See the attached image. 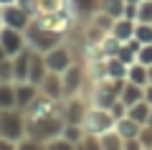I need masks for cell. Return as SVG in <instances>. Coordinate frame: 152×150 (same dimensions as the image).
I'll return each mask as SVG.
<instances>
[{
	"label": "cell",
	"mask_w": 152,
	"mask_h": 150,
	"mask_svg": "<svg viewBox=\"0 0 152 150\" xmlns=\"http://www.w3.org/2000/svg\"><path fill=\"white\" fill-rule=\"evenodd\" d=\"M114 122L117 120L112 117V112L109 109H102V107H94L86 112V120H84V130H86L89 135H104L109 132V130H114Z\"/></svg>",
	"instance_id": "obj_3"
},
{
	"label": "cell",
	"mask_w": 152,
	"mask_h": 150,
	"mask_svg": "<svg viewBox=\"0 0 152 150\" xmlns=\"http://www.w3.org/2000/svg\"><path fill=\"white\" fill-rule=\"evenodd\" d=\"M0 150H18V143H13V140H5V137H0Z\"/></svg>",
	"instance_id": "obj_34"
},
{
	"label": "cell",
	"mask_w": 152,
	"mask_h": 150,
	"mask_svg": "<svg viewBox=\"0 0 152 150\" xmlns=\"http://www.w3.org/2000/svg\"><path fill=\"white\" fill-rule=\"evenodd\" d=\"M99 145H102V150H124V140L119 137L117 130H109V132L99 135Z\"/></svg>",
	"instance_id": "obj_20"
},
{
	"label": "cell",
	"mask_w": 152,
	"mask_h": 150,
	"mask_svg": "<svg viewBox=\"0 0 152 150\" xmlns=\"http://www.w3.org/2000/svg\"><path fill=\"white\" fill-rule=\"evenodd\" d=\"M147 71H150V84H152V66H147Z\"/></svg>",
	"instance_id": "obj_39"
},
{
	"label": "cell",
	"mask_w": 152,
	"mask_h": 150,
	"mask_svg": "<svg viewBox=\"0 0 152 150\" xmlns=\"http://www.w3.org/2000/svg\"><path fill=\"white\" fill-rule=\"evenodd\" d=\"M46 150H76V145L69 143L66 137H56V140H48L46 143Z\"/></svg>",
	"instance_id": "obj_27"
},
{
	"label": "cell",
	"mask_w": 152,
	"mask_h": 150,
	"mask_svg": "<svg viewBox=\"0 0 152 150\" xmlns=\"http://www.w3.org/2000/svg\"><path fill=\"white\" fill-rule=\"evenodd\" d=\"M43 59H46L48 71H56V74H64L71 66V54H69V48H64V46H56V48H51V51H46Z\"/></svg>",
	"instance_id": "obj_6"
},
{
	"label": "cell",
	"mask_w": 152,
	"mask_h": 150,
	"mask_svg": "<svg viewBox=\"0 0 152 150\" xmlns=\"http://www.w3.org/2000/svg\"><path fill=\"white\" fill-rule=\"evenodd\" d=\"M18 150H46V143H38L33 137H23L18 140Z\"/></svg>",
	"instance_id": "obj_29"
},
{
	"label": "cell",
	"mask_w": 152,
	"mask_h": 150,
	"mask_svg": "<svg viewBox=\"0 0 152 150\" xmlns=\"http://www.w3.org/2000/svg\"><path fill=\"white\" fill-rule=\"evenodd\" d=\"M3 23H5L8 28H15V31H26L28 26H31V16H28L26 10H23L20 5H5V10H3Z\"/></svg>",
	"instance_id": "obj_7"
},
{
	"label": "cell",
	"mask_w": 152,
	"mask_h": 150,
	"mask_svg": "<svg viewBox=\"0 0 152 150\" xmlns=\"http://www.w3.org/2000/svg\"><path fill=\"white\" fill-rule=\"evenodd\" d=\"M74 5L79 16H89V13L96 10V0H74Z\"/></svg>",
	"instance_id": "obj_28"
},
{
	"label": "cell",
	"mask_w": 152,
	"mask_h": 150,
	"mask_svg": "<svg viewBox=\"0 0 152 150\" xmlns=\"http://www.w3.org/2000/svg\"><path fill=\"white\" fill-rule=\"evenodd\" d=\"M36 97H38V86L36 84H31V81H18L15 84V107L18 109H26Z\"/></svg>",
	"instance_id": "obj_10"
},
{
	"label": "cell",
	"mask_w": 152,
	"mask_h": 150,
	"mask_svg": "<svg viewBox=\"0 0 152 150\" xmlns=\"http://www.w3.org/2000/svg\"><path fill=\"white\" fill-rule=\"evenodd\" d=\"M38 89L46 92V97H51V99H58L64 94V81H61V76L56 71H48V76L43 79V84L38 86Z\"/></svg>",
	"instance_id": "obj_13"
},
{
	"label": "cell",
	"mask_w": 152,
	"mask_h": 150,
	"mask_svg": "<svg viewBox=\"0 0 152 150\" xmlns=\"http://www.w3.org/2000/svg\"><path fill=\"white\" fill-rule=\"evenodd\" d=\"M104 16H109L112 21L124 16V0H104Z\"/></svg>",
	"instance_id": "obj_21"
},
{
	"label": "cell",
	"mask_w": 152,
	"mask_h": 150,
	"mask_svg": "<svg viewBox=\"0 0 152 150\" xmlns=\"http://www.w3.org/2000/svg\"><path fill=\"white\" fill-rule=\"evenodd\" d=\"M150 112H152V107L145 102V99H140L137 104L127 107V117H129V120H134V122H137V125H142V127H145V125H147V120H150Z\"/></svg>",
	"instance_id": "obj_17"
},
{
	"label": "cell",
	"mask_w": 152,
	"mask_h": 150,
	"mask_svg": "<svg viewBox=\"0 0 152 150\" xmlns=\"http://www.w3.org/2000/svg\"><path fill=\"white\" fill-rule=\"evenodd\" d=\"M58 38H61V33L48 31V28H43L41 23L28 31V43H31V48L38 51V54H41V51H51V48H56V46H58Z\"/></svg>",
	"instance_id": "obj_4"
},
{
	"label": "cell",
	"mask_w": 152,
	"mask_h": 150,
	"mask_svg": "<svg viewBox=\"0 0 152 150\" xmlns=\"http://www.w3.org/2000/svg\"><path fill=\"white\" fill-rule=\"evenodd\" d=\"M112 36L119 43L132 41V38H134V23H132L129 18H117V21H112Z\"/></svg>",
	"instance_id": "obj_12"
},
{
	"label": "cell",
	"mask_w": 152,
	"mask_h": 150,
	"mask_svg": "<svg viewBox=\"0 0 152 150\" xmlns=\"http://www.w3.org/2000/svg\"><path fill=\"white\" fill-rule=\"evenodd\" d=\"M84 135H86L84 125H66L61 137H66L69 143H74V145H76V143H81V140H84Z\"/></svg>",
	"instance_id": "obj_23"
},
{
	"label": "cell",
	"mask_w": 152,
	"mask_h": 150,
	"mask_svg": "<svg viewBox=\"0 0 152 150\" xmlns=\"http://www.w3.org/2000/svg\"><path fill=\"white\" fill-rule=\"evenodd\" d=\"M86 112H89V107H86L84 102H79V99H71L69 112H64L66 125H84V120H86Z\"/></svg>",
	"instance_id": "obj_14"
},
{
	"label": "cell",
	"mask_w": 152,
	"mask_h": 150,
	"mask_svg": "<svg viewBox=\"0 0 152 150\" xmlns=\"http://www.w3.org/2000/svg\"><path fill=\"white\" fill-rule=\"evenodd\" d=\"M127 69H129V66H127L119 56H109V61H107V79H127Z\"/></svg>",
	"instance_id": "obj_19"
},
{
	"label": "cell",
	"mask_w": 152,
	"mask_h": 150,
	"mask_svg": "<svg viewBox=\"0 0 152 150\" xmlns=\"http://www.w3.org/2000/svg\"><path fill=\"white\" fill-rule=\"evenodd\" d=\"M0 46L5 48V54L10 56H15L18 51H23L26 48V38H23V31H15V28H0Z\"/></svg>",
	"instance_id": "obj_5"
},
{
	"label": "cell",
	"mask_w": 152,
	"mask_h": 150,
	"mask_svg": "<svg viewBox=\"0 0 152 150\" xmlns=\"http://www.w3.org/2000/svg\"><path fill=\"white\" fill-rule=\"evenodd\" d=\"M147 127H152V112H150V120H147Z\"/></svg>",
	"instance_id": "obj_38"
},
{
	"label": "cell",
	"mask_w": 152,
	"mask_h": 150,
	"mask_svg": "<svg viewBox=\"0 0 152 150\" xmlns=\"http://www.w3.org/2000/svg\"><path fill=\"white\" fill-rule=\"evenodd\" d=\"M119 99L127 104V107H132V104H137L140 99H145V86L127 81V84H124V89H122V94H119Z\"/></svg>",
	"instance_id": "obj_18"
},
{
	"label": "cell",
	"mask_w": 152,
	"mask_h": 150,
	"mask_svg": "<svg viewBox=\"0 0 152 150\" xmlns=\"http://www.w3.org/2000/svg\"><path fill=\"white\" fill-rule=\"evenodd\" d=\"M137 18H140V23H152V0L137 3Z\"/></svg>",
	"instance_id": "obj_25"
},
{
	"label": "cell",
	"mask_w": 152,
	"mask_h": 150,
	"mask_svg": "<svg viewBox=\"0 0 152 150\" xmlns=\"http://www.w3.org/2000/svg\"><path fill=\"white\" fill-rule=\"evenodd\" d=\"M0 137L13 140V143L26 137V115H23V109L18 107L0 109Z\"/></svg>",
	"instance_id": "obj_2"
},
{
	"label": "cell",
	"mask_w": 152,
	"mask_h": 150,
	"mask_svg": "<svg viewBox=\"0 0 152 150\" xmlns=\"http://www.w3.org/2000/svg\"><path fill=\"white\" fill-rule=\"evenodd\" d=\"M15 0H0V5H13Z\"/></svg>",
	"instance_id": "obj_37"
},
{
	"label": "cell",
	"mask_w": 152,
	"mask_h": 150,
	"mask_svg": "<svg viewBox=\"0 0 152 150\" xmlns=\"http://www.w3.org/2000/svg\"><path fill=\"white\" fill-rule=\"evenodd\" d=\"M109 112H112V117H114V120H122V117H127V104L122 102V99H117V102L109 107Z\"/></svg>",
	"instance_id": "obj_31"
},
{
	"label": "cell",
	"mask_w": 152,
	"mask_h": 150,
	"mask_svg": "<svg viewBox=\"0 0 152 150\" xmlns=\"http://www.w3.org/2000/svg\"><path fill=\"white\" fill-rule=\"evenodd\" d=\"M48 76V66H46V59L41 54H33L31 56V69H28V81L36 86L43 84V79Z\"/></svg>",
	"instance_id": "obj_11"
},
{
	"label": "cell",
	"mask_w": 152,
	"mask_h": 150,
	"mask_svg": "<svg viewBox=\"0 0 152 150\" xmlns=\"http://www.w3.org/2000/svg\"><path fill=\"white\" fill-rule=\"evenodd\" d=\"M127 81L140 84V86H147V84H150V71H147V66L140 64V61L129 64V69H127Z\"/></svg>",
	"instance_id": "obj_16"
},
{
	"label": "cell",
	"mask_w": 152,
	"mask_h": 150,
	"mask_svg": "<svg viewBox=\"0 0 152 150\" xmlns=\"http://www.w3.org/2000/svg\"><path fill=\"white\" fill-rule=\"evenodd\" d=\"M124 150H145L140 143V137H132V140H124Z\"/></svg>",
	"instance_id": "obj_33"
},
{
	"label": "cell",
	"mask_w": 152,
	"mask_h": 150,
	"mask_svg": "<svg viewBox=\"0 0 152 150\" xmlns=\"http://www.w3.org/2000/svg\"><path fill=\"white\" fill-rule=\"evenodd\" d=\"M114 130L119 132L122 140H132V137H140L142 125H137L134 120H129V117H122V120H117V122H114Z\"/></svg>",
	"instance_id": "obj_15"
},
{
	"label": "cell",
	"mask_w": 152,
	"mask_h": 150,
	"mask_svg": "<svg viewBox=\"0 0 152 150\" xmlns=\"http://www.w3.org/2000/svg\"><path fill=\"white\" fill-rule=\"evenodd\" d=\"M134 38L145 46V43H152V23H140L134 26Z\"/></svg>",
	"instance_id": "obj_24"
},
{
	"label": "cell",
	"mask_w": 152,
	"mask_h": 150,
	"mask_svg": "<svg viewBox=\"0 0 152 150\" xmlns=\"http://www.w3.org/2000/svg\"><path fill=\"white\" fill-rule=\"evenodd\" d=\"M145 102L152 107V84H147V86H145Z\"/></svg>",
	"instance_id": "obj_35"
},
{
	"label": "cell",
	"mask_w": 152,
	"mask_h": 150,
	"mask_svg": "<svg viewBox=\"0 0 152 150\" xmlns=\"http://www.w3.org/2000/svg\"><path fill=\"white\" fill-rule=\"evenodd\" d=\"M0 21H3V10H0Z\"/></svg>",
	"instance_id": "obj_41"
},
{
	"label": "cell",
	"mask_w": 152,
	"mask_h": 150,
	"mask_svg": "<svg viewBox=\"0 0 152 150\" xmlns=\"http://www.w3.org/2000/svg\"><path fill=\"white\" fill-rule=\"evenodd\" d=\"M31 56H33V48L31 46H26L23 51H18V54L13 56V74H15V81H28Z\"/></svg>",
	"instance_id": "obj_8"
},
{
	"label": "cell",
	"mask_w": 152,
	"mask_h": 150,
	"mask_svg": "<svg viewBox=\"0 0 152 150\" xmlns=\"http://www.w3.org/2000/svg\"><path fill=\"white\" fill-rule=\"evenodd\" d=\"M15 107V86L13 84H0V109Z\"/></svg>",
	"instance_id": "obj_22"
},
{
	"label": "cell",
	"mask_w": 152,
	"mask_h": 150,
	"mask_svg": "<svg viewBox=\"0 0 152 150\" xmlns=\"http://www.w3.org/2000/svg\"><path fill=\"white\" fill-rule=\"evenodd\" d=\"M127 3H134V5H137V3H142V0H127Z\"/></svg>",
	"instance_id": "obj_40"
},
{
	"label": "cell",
	"mask_w": 152,
	"mask_h": 150,
	"mask_svg": "<svg viewBox=\"0 0 152 150\" xmlns=\"http://www.w3.org/2000/svg\"><path fill=\"white\" fill-rule=\"evenodd\" d=\"M10 81H15V74H13V61L5 59L3 64H0V84H10Z\"/></svg>",
	"instance_id": "obj_26"
},
{
	"label": "cell",
	"mask_w": 152,
	"mask_h": 150,
	"mask_svg": "<svg viewBox=\"0 0 152 150\" xmlns=\"http://www.w3.org/2000/svg\"><path fill=\"white\" fill-rule=\"evenodd\" d=\"M23 115H26V137H33L38 143H48V140H56L64 135L66 117L58 109L56 99H51V97L38 94L23 109Z\"/></svg>",
	"instance_id": "obj_1"
},
{
	"label": "cell",
	"mask_w": 152,
	"mask_h": 150,
	"mask_svg": "<svg viewBox=\"0 0 152 150\" xmlns=\"http://www.w3.org/2000/svg\"><path fill=\"white\" fill-rule=\"evenodd\" d=\"M140 143H142V148L145 150H152V127H142L140 130Z\"/></svg>",
	"instance_id": "obj_32"
},
{
	"label": "cell",
	"mask_w": 152,
	"mask_h": 150,
	"mask_svg": "<svg viewBox=\"0 0 152 150\" xmlns=\"http://www.w3.org/2000/svg\"><path fill=\"white\" fill-rule=\"evenodd\" d=\"M5 59H10V56H8V54H5V48L0 46V64H3V61H5Z\"/></svg>",
	"instance_id": "obj_36"
},
{
	"label": "cell",
	"mask_w": 152,
	"mask_h": 150,
	"mask_svg": "<svg viewBox=\"0 0 152 150\" xmlns=\"http://www.w3.org/2000/svg\"><path fill=\"white\" fill-rule=\"evenodd\" d=\"M61 81H64V94L76 97V92H79V86H81V81H84V71L71 64L69 69L61 74Z\"/></svg>",
	"instance_id": "obj_9"
},
{
	"label": "cell",
	"mask_w": 152,
	"mask_h": 150,
	"mask_svg": "<svg viewBox=\"0 0 152 150\" xmlns=\"http://www.w3.org/2000/svg\"><path fill=\"white\" fill-rule=\"evenodd\" d=\"M137 61L145 66H152V43H145L140 48V54H137Z\"/></svg>",
	"instance_id": "obj_30"
}]
</instances>
